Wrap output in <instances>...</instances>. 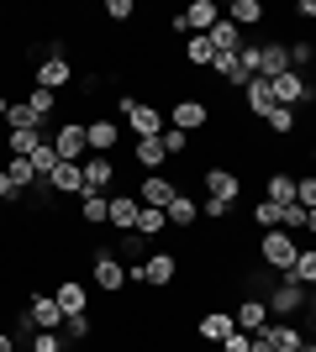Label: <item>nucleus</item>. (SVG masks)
Wrapping results in <instances>:
<instances>
[{
	"label": "nucleus",
	"instance_id": "nucleus-1",
	"mask_svg": "<svg viewBox=\"0 0 316 352\" xmlns=\"http://www.w3.org/2000/svg\"><path fill=\"white\" fill-rule=\"evenodd\" d=\"M116 116L127 121V132L132 137H164V105H153V100H137V95H121L116 100Z\"/></svg>",
	"mask_w": 316,
	"mask_h": 352
},
{
	"label": "nucleus",
	"instance_id": "nucleus-2",
	"mask_svg": "<svg viewBox=\"0 0 316 352\" xmlns=\"http://www.w3.org/2000/svg\"><path fill=\"white\" fill-rule=\"evenodd\" d=\"M164 121H169V126H180V132H206V126H211V100H206V95H180V100H169Z\"/></svg>",
	"mask_w": 316,
	"mask_h": 352
},
{
	"label": "nucleus",
	"instance_id": "nucleus-3",
	"mask_svg": "<svg viewBox=\"0 0 316 352\" xmlns=\"http://www.w3.org/2000/svg\"><path fill=\"white\" fill-rule=\"evenodd\" d=\"M258 258H264L269 268H280V274H290V263L301 258V242H295V236H290L285 226H274V232H264V236H258Z\"/></svg>",
	"mask_w": 316,
	"mask_h": 352
},
{
	"label": "nucleus",
	"instance_id": "nucleus-4",
	"mask_svg": "<svg viewBox=\"0 0 316 352\" xmlns=\"http://www.w3.org/2000/svg\"><path fill=\"white\" fill-rule=\"evenodd\" d=\"M21 331H63V310H59V300H53V289L32 294L27 305H21Z\"/></svg>",
	"mask_w": 316,
	"mask_h": 352
},
{
	"label": "nucleus",
	"instance_id": "nucleus-5",
	"mask_svg": "<svg viewBox=\"0 0 316 352\" xmlns=\"http://www.w3.org/2000/svg\"><path fill=\"white\" fill-rule=\"evenodd\" d=\"M306 300H311V289L280 274V284L269 289V316H274V321H295V316L306 310Z\"/></svg>",
	"mask_w": 316,
	"mask_h": 352
},
{
	"label": "nucleus",
	"instance_id": "nucleus-6",
	"mask_svg": "<svg viewBox=\"0 0 316 352\" xmlns=\"http://www.w3.org/2000/svg\"><path fill=\"white\" fill-rule=\"evenodd\" d=\"M174 274H180V258H174V252H148V263L127 268V279L148 284V289H169V284H174Z\"/></svg>",
	"mask_w": 316,
	"mask_h": 352
},
{
	"label": "nucleus",
	"instance_id": "nucleus-7",
	"mask_svg": "<svg viewBox=\"0 0 316 352\" xmlns=\"http://www.w3.org/2000/svg\"><path fill=\"white\" fill-rule=\"evenodd\" d=\"M269 85H274V105H290V111H306V105H316L311 79H306V74H295V69H285L280 79H269Z\"/></svg>",
	"mask_w": 316,
	"mask_h": 352
},
{
	"label": "nucleus",
	"instance_id": "nucleus-8",
	"mask_svg": "<svg viewBox=\"0 0 316 352\" xmlns=\"http://www.w3.org/2000/svg\"><path fill=\"white\" fill-rule=\"evenodd\" d=\"M90 279H95V289H101V294H121V289H127V263H121L111 248H101L90 258Z\"/></svg>",
	"mask_w": 316,
	"mask_h": 352
},
{
	"label": "nucleus",
	"instance_id": "nucleus-9",
	"mask_svg": "<svg viewBox=\"0 0 316 352\" xmlns=\"http://www.w3.org/2000/svg\"><path fill=\"white\" fill-rule=\"evenodd\" d=\"M200 184H206L211 200H227V206H238L242 190H248V184H242V174H238V168H227V163H211L206 174H200Z\"/></svg>",
	"mask_w": 316,
	"mask_h": 352
},
{
	"label": "nucleus",
	"instance_id": "nucleus-10",
	"mask_svg": "<svg viewBox=\"0 0 316 352\" xmlns=\"http://www.w3.org/2000/svg\"><path fill=\"white\" fill-rule=\"evenodd\" d=\"M53 153H59V163H85V158H90L85 121H59V132H53Z\"/></svg>",
	"mask_w": 316,
	"mask_h": 352
},
{
	"label": "nucleus",
	"instance_id": "nucleus-11",
	"mask_svg": "<svg viewBox=\"0 0 316 352\" xmlns=\"http://www.w3.org/2000/svg\"><path fill=\"white\" fill-rule=\"evenodd\" d=\"M85 142H90L95 158H116V142H121L116 116H90V121H85Z\"/></svg>",
	"mask_w": 316,
	"mask_h": 352
},
{
	"label": "nucleus",
	"instance_id": "nucleus-12",
	"mask_svg": "<svg viewBox=\"0 0 316 352\" xmlns=\"http://www.w3.org/2000/svg\"><path fill=\"white\" fill-rule=\"evenodd\" d=\"M137 206H153V210H169L174 206V195H180V184H174V179L169 174H148L143 179V184H137Z\"/></svg>",
	"mask_w": 316,
	"mask_h": 352
},
{
	"label": "nucleus",
	"instance_id": "nucleus-13",
	"mask_svg": "<svg viewBox=\"0 0 316 352\" xmlns=\"http://www.w3.org/2000/svg\"><path fill=\"white\" fill-rule=\"evenodd\" d=\"M69 79H74V63L63 58V53H48V58H37V69H32V85L53 89V95H59Z\"/></svg>",
	"mask_w": 316,
	"mask_h": 352
},
{
	"label": "nucleus",
	"instance_id": "nucleus-14",
	"mask_svg": "<svg viewBox=\"0 0 316 352\" xmlns=\"http://www.w3.org/2000/svg\"><path fill=\"white\" fill-rule=\"evenodd\" d=\"M116 158H85V195H116Z\"/></svg>",
	"mask_w": 316,
	"mask_h": 352
},
{
	"label": "nucleus",
	"instance_id": "nucleus-15",
	"mask_svg": "<svg viewBox=\"0 0 316 352\" xmlns=\"http://www.w3.org/2000/svg\"><path fill=\"white\" fill-rule=\"evenodd\" d=\"M232 321H238V331L258 337V331L269 326V300H258V294H242L238 305H232Z\"/></svg>",
	"mask_w": 316,
	"mask_h": 352
},
{
	"label": "nucleus",
	"instance_id": "nucleus-16",
	"mask_svg": "<svg viewBox=\"0 0 316 352\" xmlns=\"http://www.w3.org/2000/svg\"><path fill=\"white\" fill-rule=\"evenodd\" d=\"M232 331H238L232 310H206V316L196 321V337H200V342H211V347H222V342L232 337Z\"/></svg>",
	"mask_w": 316,
	"mask_h": 352
},
{
	"label": "nucleus",
	"instance_id": "nucleus-17",
	"mask_svg": "<svg viewBox=\"0 0 316 352\" xmlns=\"http://www.w3.org/2000/svg\"><path fill=\"white\" fill-rule=\"evenodd\" d=\"M53 300H59L63 321H69V316H85V310H90V294H85V284H79V279H59V284H53Z\"/></svg>",
	"mask_w": 316,
	"mask_h": 352
},
{
	"label": "nucleus",
	"instance_id": "nucleus-18",
	"mask_svg": "<svg viewBox=\"0 0 316 352\" xmlns=\"http://www.w3.org/2000/svg\"><path fill=\"white\" fill-rule=\"evenodd\" d=\"M185 21H190V37H206L211 27H216V21H222V6H216V0H190V6H185Z\"/></svg>",
	"mask_w": 316,
	"mask_h": 352
},
{
	"label": "nucleus",
	"instance_id": "nucleus-19",
	"mask_svg": "<svg viewBox=\"0 0 316 352\" xmlns=\"http://www.w3.org/2000/svg\"><path fill=\"white\" fill-rule=\"evenodd\" d=\"M48 190L53 195H85V163H59L53 174H48Z\"/></svg>",
	"mask_w": 316,
	"mask_h": 352
},
{
	"label": "nucleus",
	"instance_id": "nucleus-20",
	"mask_svg": "<svg viewBox=\"0 0 316 352\" xmlns=\"http://www.w3.org/2000/svg\"><path fill=\"white\" fill-rule=\"evenodd\" d=\"M242 105H248V116H253V121H264L274 111V85H269V79H248V85H242Z\"/></svg>",
	"mask_w": 316,
	"mask_h": 352
},
{
	"label": "nucleus",
	"instance_id": "nucleus-21",
	"mask_svg": "<svg viewBox=\"0 0 316 352\" xmlns=\"http://www.w3.org/2000/svg\"><path fill=\"white\" fill-rule=\"evenodd\" d=\"M258 337H269V342H274V352H301V347H306V331H301L295 321H269L264 331H258Z\"/></svg>",
	"mask_w": 316,
	"mask_h": 352
},
{
	"label": "nucleus",
	"instance_id": "nucleus-22",
	"mask_svg": "<svg viewBox=\"0 0 316 352\" xmlns=\"http://www.w3.org/2000/svg\"><path fill=\"white\" fill-rule=\"evenodd\" d=\"M137 210H143V206H137V195L132 190H116V195H111V221H105V226L132 232V226H137Z\"/></svg>",
	"mask_w": 316,
	"mask_h": 352
},
{
	"label": "nucleus",
	"instance_id": "nucleus-23",
	"mask_svg": "<svg viewBox=\"0 0 316 352\" xmlns=\"http://www.w3.org/2000/svg\"><path fill=\"white\" fill-rule=\"evenodd\" d=\"M164 216H169V232H190V226H196V221H200V206H196V195H174V206H169L164 210Z\"/></svg>",
	"mask_w": 316,
	"mask_h": 352
},
{
	"label": "nucleus",
	"instance_id": "nucleus-24",
	"mask_svg": "<svg viewBox=\"0 0 316 352\" xmlns=\"http://www.w3.org/2000/svg\"><path fill=\"white\" fill-rule=\"evenodd\" d=\"M132 158L148 168V174H164V163H169V153H164V142L158 137H132Z\"/></svg>",
	"mask_w": 316,
	"mask_h": 352
},
{
	"label": "nucleus",
	"instance_id": "nucleus-25",
	"mask_svg": "<svg viewBox=\"0 0 316 352\" xmlns=\"http://www.w3.org/2000/svg\"><path fill=\"white\" fill-rule=\"evenodd\" d=\"M290 69V47L285 43H264L258 47V79H280Z\"/></svg>",
	"mask_w": 316,
	"mask_h": 352
},
{
	"label": "nucleus",
	"instance_id": "nucleus-26",
	"mask_svg": "<svg viewBox=\"0 0 316 352\" xmlns=\"http://www.w3.org/2000/svg\"><path fill=\"white\" fill-rule=\"evenodd\" d=\"M264 200H274L280 210H285V206H295V174H290V168H274V174H269V184H264Z\"/></svg>",
	"mask_w": 316,
	"mask_h": 352
},
{
	"label": "nucleus",
	"instance_id": "nucleus-27",
	"mask_svg": "<svg viewBox=\"0 0 316 352\" xmlns=\"http://www.w3.org/2000/svg\"><path fill=\"white\" fill-rule=\"evenodd\" d=\"M227 21H232V27H258V21H264V0H232V6H227Z\"/></svg>",
	"mask_w": 316,
	"mask_h": 352
},
{
	"label": "nucleus",
	"instance_id": "nucleus-28",
	"mask_svg": "<svg viewBox=\"0 0 316 352\" xmlns=\"http://www.w3.org/2000/svg\"><path fill=\"white\" fill-rule=\"evenodd\" d=\"M79 221L85 226H105L111 221V195H79Z\"/></svg>",
	"mask_w": 316,
	"mask_h": 352
},
{
	"label": "nucleus",
	"instance_id": "nucleus-29",
	"mask_svg": "<svg viewBox=\"0 0 316 352\" xmlns=\"http://www.w3.org/2000/svg\"><path fill=\"white\" fill-rule=\"evenodd\" d=\"M206 37H211V47H216V53H242V32L232 27L227 16H222V21H216V27L206 32Z\"/></svg>",
	"mask_w": 316,
	"mask_h": 352
},
{
	"label": "nucleus",
	"instance_id": "nucleus-30",
	"mask_svg": "<svg viewBox=\"0 0 316 352\" xmlns=\"http://www.w3.org/2000/svg\"><path fill=\"white\" fill-rule=\"evenodd\" d=\"M190 69H211L216 63V47H211V37H185V53H180Z\"/></svg>",
	"mask_w": 316,
	"mask_h": 352
},
{
	"label": "nucleus",
	"instance_id": "nucleus-31",
	"mask_svg": "<svg viewBox=\"0 0 316 352\" xmlns=\"http://www.w3.org/2000/svg\"><path fill=\"white\" fill-rule=\"evenodd\" d=\"M116 258L121 263H127V258H132V263H148V236L143 232H121L116 236Z\"/></svg>",
	"mask_w": 316,
	"mask_h": 352
},
{
	"label": "nucleus",
	"instance_id": "nucleus-32",
	"mask_svg": "<svg viewBox=\"0 0 316 352\" xmlns=\"http://www.w3.org/2000/svg\"><path fill=\"white\" fill-rule=\"evenodd\" d=\"M6 126H11V132H37V126H43V116H37L27 100H11V111H6Z\"/></svg>",
	"mask_w": 316,
	"mask_h": 352
},
{
	"label": "nucleus",
	"instance_id": "nucleus-33",
	"mask_svg": "<svg viewBox=\"0 0 316 352\" xmlns=\"http://www.w3.org/2000/svg\"><path fill=\"white\" fill-rule=\"evenodd\" d=\"M285 279H295V284H306V289H316V248H301V258L290 263Z\"/></svg>",
	"mask_w": 316,
	"mask_h": 352
},
{
	"label": "nucleus",
	"instance_id": "nucleus-34",
	"mask_svg": "<svg viewBox=\"0 0 316 352\" xmlns=\"http://www.w3.org/2000/svg\"><path fill=\"white\" fill-rule=\"evenodd\" d=\"M264 126H269L274 137H290L295 126H301V111H290V105H274L269 116H264Z\"/></svg>",
	"mask_w": 316,
	"mask_h": 352
},
{
	"label": "nucleus",
	"instance_id": "nucleus-35",
	"mask_svg": "<svg viewBox=\"0 0 316 352\" xmlns=\"http://www.w3.org/2000/svg\"><path fill=\"white\" fill-rule=\"evenodd\" d=\"M132 232H143V236L153 242V236L169 232V216H164V210H153V206H143V210H137V226H132Z\"/></svg>",
	"mask_w": 316,
	"mask_h": 352
},
{
	"label": "nucleus",
	"instance_id": "nucleus-36",
	"mask_svg": "<svg viewBox=\"0 0 316 352\" xmlns=\"http://www.w3.org/2000/svg\"><path fill=\"white\" fill-rule=\"evenodd\" d=\"M158 142H164V153H169V158H185L196 137H190V132H180V126H164V137H158Z\"/></svg>",
	"mask_w": 316,
	"mask_h": 352
},
{
	"label": "nucleus",
	"instance_id": "nucleus-37",
	"mask_svg": "<svg viewBox=\"0 0 316 352\" xmlns=\"http://www.w3.org/2000/svg\"><path fill=\"white\" fill-rule=\"evenodd\" d=\"M248 216H253V226H264V232H274V226H280V216H285V210L274 206V200H253V210H248Z\"/></svg>",
	"mask_w": 316,
	"mask_h": 352
},
{
	"label": "nucleus",
	"instance_id": "nucleus-38",
	"mask_svg": "<svg viewBox=\"0 0 316 352\" xmlns=\"http://www.w3.org/2000/svg\"><path fill=\"white\" fill-rule=\"evenodd\" d=\"M27 105L32 111H37V116H53V111H59V95H53V89H43V85H32V95H27Z\"/></svg>",
	"mask_w": 316,
	"mask_h": 352
},
{
	"label": "nucleus",
	"instance_id": "nucleus-39",
	"mask_svg": "<svg viewBox=\"0 0 316 352\" xmlns=\"http://www.w3.org/2000/svg\"><path fill=\"white\" fill-rule=\"evenodd\" d=\"M90 337H95L90 316H69V321H63V342H90Z\"/></svg>",
	"mask_w": 316,
	"mask_h": 352
},
{
	"label": "nucleus",
	"instance_id": "nucleus-40",
	"mask_svg": "<svg viewBox=\"0 0 316 352\" xmlns=\"http://www.w3.org/2000/svg\"><path fill=\"white\" fill-rule=\"evenodd\" d=\"M311 63H316V43H306V37H301V43H290V69L306 74Z\"/></svg>",
	"mask_w": 316,
	"mask_h": 352
},
{
	"label": "nucleus",
	"instance_id": "nucleus-41",
	"mask_svg": "<svg viewBox=\"0 0 316 352\" xmlns=\"http://www.w3.org/2000/svg\"><path fill=\"white\" fill-rule=\"evenodd\" d=\"M32 168H37V179H48L53 168H59V153H53V142H43L37 153H32Z\"/></svg>",
	"mask_w": 316,
	"mask_h": 352
},
{
	"label": "nucleus",
	"instance_id": "nucleus-42",
	"mask_svg": "<svg viewBox=\"0 0 316 352\" xmlns=\"http://www.w3.org/2000/svg\"><path fill=\"white\" fill-rule=\"evenodd\" d=\"M306 221H311V210H306V206H285V216H280V226H285V232L295 236V232H306Z\"/></svg>",
	"mask_w": 316,
	"mask_h": 352
},
{
	"label": "nucleus",
	"instance_id": "nucleus-43",
	"mask_svg": "<svg viewBox=\"0 0 316 352\" xmlns=\"http://www.w3.org/2000/svg\"><path fill=\"white\" fill-rule=\"evenodd\" d=\"M32 352H63V331H32Z\"/></svg>",
	"mask_w": 316,
	"mask_h": 352
},
{
	"label": "nucleus",
	"instance_id": "nucleus-44",
	"mask_svg": "<svg viewBox=\"0 0 316 352\" xmlns=\"http://www.w3.org/2000/svg\"><path fill=\"white\" fill-rule=\"evenodd\" d=\"M295 206H306V210H316V174H306V179H295Z\"/></svg>",
	"mask_w": 316,
	"mask_h": 352
},
{
	"label": "nucleus",
	"instance_id": "nucleus-45",
	"mask_svg": "<svg viewBox=\"0 0 316 352\" xmlns=\"http://www.w3.org/2000/svg\"><path fill=\"white\" fill-rule=\"evenodd\" d=\"M105 16H111V21H132V16H137V0H105Z\"/></svg>",
	"mask_w": 316,
	"mask_h": 352
},
{
	"label": "nucleus",
	"instance_id": "nucleus-46",
	"mask_svg": "<svg viewBox=\"0 0 316 352\" xmlns=\"http://www.w3.org/2000/svg\"><path fill=\"white\" fill-rule=\"evenodd\" d=\"M200 210H206V221H227L232 216V206H227V200H211V195L200 200Z\"/></svg>",
	"mask_w": 316,
	"mask_h": 352
},
{
	"label": "nucleus",
	"instance_id": "nucleus-47",
	"mask_svg": "<svg viewBox=\"0 0 316 352\" xmlns=\"http://www.w3.org/2000/svg\"><path fill=\"white\" fill-rule=\"evenodd\" d=\"M248 342H253V337H248V331H232V337H227V342H222V347H216V352H248Z\"/></svg>",
	"mask_w": 316,
	"mask_h": 352
},
{
	"label": "nucleus",
	"instance_id": "nucleus-48",
	"mask_svg": "<svg viewBox=\"0 0 316 352\" xmlns=\"http://www.w3.org/2000/svg\"><path fill=\"white\" fill-rule=\"evenodd\" d=\"M0 200H11V206H16V200H27V195L11 184V174H6V168H0Z\"/></svg>",
	"mask_w": 316,
	"mask_h": 352
},
{
	"label": "nucleus",
	"instance_id": "nucleus-49",
	"mask_svg": "<svg viewBox=\"0 0 316 352\" xmlns=\"http://www.w3.org/2000/svg\"><path fill=\"white\" fill-rule=\"evenodd\" d=\"M79 89H85V95H101L105 79H101V74H85V79H79Z\"/></svg>",
	"mask_w": 316,
	"mask_h": 352
},
{
	"label": "nucleus",
	"instance_id": "nucleus-50",
	"mask_svg": "<svg viewBox=\"0 0 316 352\" xmlns=\"http://www.w3.org/2000/svg\"><path fill=\"white\" fill-rule=\"evenodd\" d=\"M295 11H301L306 21H316V0H295Z\"/></svg>",
	"mask_w": 316,
	"mask_h": 352
},
{
	"label": "nucleus",
	"instance_id": "nucleus-51",
	"mask_svg": "<svg viewBox=\"0 0 316 352\" xmlns=\"http://www.w3.org/2000/svg\"><path fill=\"white\" fill-rule=\"evenodd\" d=\"M0 352H16V337H11V331H0Z\"/></svg>",
	"mask_w": 316,
	"mask_h": 352
},
{
	"label": "nucleus",
	"instance_id": "nucleus-52",
	"mask_svg": "<svg viewBox=\"0 0 316 352\" xmlns=\"http://www.w3.org/2000/svg\"><path fill=\"white\" fill-rule=\"evenodd\" d=\"M306 236H316V210H311V221H306Z\"/></svg>",
	"mask_w": 316,
	"mask_h": 352
},
{
	"label": "nucleus",
	"instance_id": "nucleus-53",
	"mask_svg": "<svg viewBox=\"0 0 316 352\" xmlns=\"http://www.w3.org/2000/svg\"><path fill=\"white\" fill-rule=\"evenodd\" d=\"M6 111H11V100H6V95H0V121H6Z\"/></svg>",
	"mask_w": 316,
	"mask_h": 352
},
{
	"label": "nucleus",
	"instance_id": "nucleus-54",
	"mask_svg": "<svg viewBox=\"0 0 316 352\" xmlns=\"http://www.w3.org/2000/svg\"><path fill=\"white\" fill-rule=\"evenodd\" d=\"M306 310H316V294H311V300H306Z\"/></svg>",
	"mask_w": 316,
	"mask_h": 352
},
{
	"label": "nucleus",
	"instance_id": "nucleus-55",
	"mask_svg": "<svg viewBox=\"0 0 316 352\" xmlns=\"http://www.w3.org/2000/svg\"><path fill=\"white\" fill-rule=\"evenodd\" d=\"M301 352H316V342H306V347H301Z\"/></svg>",
	"mask_w": 316,
	"mask_h": 352
},
{
	"label": "nucleus",
	"instance_id": "nucleus-56",
	"mask_svg": "<svg viewBox=\"0 0 316 352\" xmlns=\"http://www.w3.org/2000/svg\"><path fill=\"white\" fill-rule=\"evenodd\" d=\"M311 163H316V142H311Z\"/></svg>",
	"mask_w": 316,
	"mask_h": 352
}]
</instances>
